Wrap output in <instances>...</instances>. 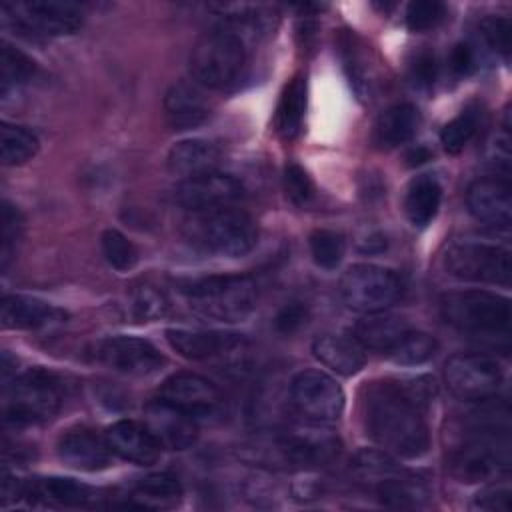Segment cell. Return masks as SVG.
I'll use <instances>...</instances> for the list:
<instances>
[{"instance_id":"cell-1","label":"cell","mask_w":512,"mask_h":512,"mask_svg":"<svg viewBox=\"0 0 512 512\" xmlns=\"http://www.w3.org/2000/svg\"><path fill=\"white\" fill-rule=\"evenodd\" d=\"M362 414L368 434L388 452L402 458H418L430 446L424 408L412 400L398 380H382L366 386Z\"/></svg>"},{"instance_id":"cell-2","label":"cell","mask_w":512,"mask_h":512,"mask_svg":"<svg viewBox=\"0 0 512 512\" xmlns=\"http://www.w3.org/2000/svg\"><path fill=\"white\" fill-rule=\"evenodd\" d=\"M340 450L338 440L318 428H286L254 436L244 456L260 466L304 470L328 464Z\"/></svg>"},{"instance_id":"cell-3","label":"cell","mask_w":512,"mask_h":512,"mask_svg":"<svg viewBox=\"0 0 512 512\" xmlns=\"http://www.w3.org/2000/svg\"><path fill=\"white\" fill-rule=\"evenodd\" d=\"M184 236L190 244L206 252L238 258L256 246L258 228L246 212L222 206L192 212L184 224Z\"/></svg>"},{"instance_id":"cell-4","label":"cell","mask_w":512,"mask_h":512,"mask_svg":"<svg viewBox=\"0 0 512 512\" xmlns=\"http://www.w3.org/2000/svg\"><path fill=\"white\" fill-rule=\"evenodd\" d=\"M190 308L210 320L240 322L258 302V286L246 274H218L188 282L182 288Z\"/></svg>"},{"instance_id":"cell-5","label":"cell","mask_w":512,"mask_h":512,"mask_svg":"<svg viewBox=\"0 0 512 512\" xmlns=\"http://www.w3.org/2000/svg\"><path fill=\"white\" fill-rule=\"evenodd\" d=\"M444 322L474 336H508L510 300L486 290H456L440 298Z\"/></svg>"},{"instance_id":"cell-6","label":"cell","mask_w":512,"mask_h":512,"mask_svg":"<svg viewBox=\"0 0 512 512\" xmlns=\"http://www.w3.org/2000/svg\"><path fill=\"white\" fill-rule=\"evenodd\" d=\"M62 406V386L46 370L34 368L4 386L2 412L6 424L34 426L56 416Z\"/></svg>"},{"instance_id":"cell-7","label":"cell","mask_w":512,"mask_h":512,"mask_svg":"<svg viewBox=\"0 0 512 512\" xmlns=\"http://www.w3.org/2000/svg\"><path fill=\"white\" fill-rule=\"evenodd\" d=\"M246 66V46L240 34L220 28L204 34L190 52V74L212 90L232 86Z\"/></svg>"},{"instance_id":"cell-8","label":"cell","mask_w":512,"mask_h":512,"mask_svg":"<svg viewBox=\"0 0 512 512\" xmlns=\"http://www.w3.org/2000/svg\"><path fill=\"white\" fill-rule=\"evenodd\" d=\"M506 428L476 424L472 436L448 456V470L458 482L474 484L502 474L510 464Z\"/></svg>"},{"instance_id":"cell-9","label":"cell","mask_w":512,"mask_h":512,"mask_svg":"<svg viewBox=\"0 0 512 512\" xmlns=\"http://www.w3.org/2000/svg\"><path fill=\"white\" fill-rule=\"evenodd\" d=\"M4 20L26 38H58L80 30L84 8L70 0H18L2 4Z\"/></svg>"},{"instance_id":"cell-10","label":"cell","mask_w":512,"mask_h":512,"mask_svg":"<svg viewBox=\"0 0 512 512\" xmlns=\"http://www.w3.org/2000/svg\"><path fill=\"white\" fill-rule=\"evenodd\" d=\"M444 268L450 276L466 282L510 284V252L496 244L458 242L444 254Z\"/></svg>"},{"instance_id":"cell-11","label":"cell","mask_w":512,"mask_h":512,"mask_svg":"<svg viewBox=\"0 0 512 512\" xmlns=\"http://www.w3.org/2000/svg\"><path fill=\"white\" fill-rule=\"evenodd\" d=\"M398 294V276L378 264H354L340 278V296L356 312H382L396 302Z\"/></svg>"},{"instance_id":"cell-12","label":"cell","mask_w":512,"mask_h":512,"mask_svg":"<svg viewBox=\"0 0 512 512\" xmlns=\"http://www.w3.org/2000/svg\"><path fill=\"white\" fill-rule=\"evenodd\" d=\"M290 400L300 416L316 424L336 422L344 410L340 384L320 370H302L290 382Z\"/></svg>"},{"instance_id":"cell-13","label":"cell","mask_w":512,"mask_h":512,"mask_svg":"<svg viewBox=\"0 0 512 512\" xmlns=\"http://www.w3.org/2000/svg\"><path fill=\"white\" fill-rule=\"evenodd\" d=\"M444 380L448 390L466 402H486L502 384L498 362L484 354H454L446 360Z\"/></svg>"},{"instance_id":"cell-14","label":"cell","mask_w":512,"mask_h":512,"mask_svg":"<svg viewBox=\"0 0 512 512\" xmlns=\"http://www.w3.org/2000/svg\"><path fill=\"white\" fill-rule=\"evenodd\" d=\"M94 354L104 366L130 376H150L166 362L152 342L136 336L104 338L96 344Z\"/></svg>"},{"instance_id":"cell-15","label":"cell","mask_w":512,"mask_h":512,"mask_svg":"<svg viewBox=\"0 0 512 512\" xmlns=\"http://www.w3.org/2000/svg\"><path fill=\"white\" fill-rule=\"evenodd\" d=\"M242 196L244 186L234 176L218 170L184 178L174 190V200L188 212L232 206Z\"/></svg>"},{"instance_id":"cell-16","label":"cell","mask_w":512,"mask_h":512,"mask_svg":"<svg viewBox=\"0 0 512 512\" xmlns=\"http://www.w3.org/2000/svg\"><path fill=\"white\" fill-rule=\"evenodd\" d=\"M164 402L190 414L192 418H208L220 406V394L216 386L200 374L178 372L164 380L160 396Z\"/></svg>"},{"instance_id":"cell-17","label":"cell","mask_w":512,"mask_h":512,"mask_svg":"<svg viewBox=\"0 0 512 512\" xmlns=\"http://www.w3.org/2000/svg\"><path fill=\"white\" fill-rule=\"evenodd\" d=\"M144 424L154 438L170 450H184L196 442L198 426L196 418L178 410L176 406L156 398L144 408Z\"/></svg>"},{"instance_id":"cell-18","label":"cell","mask_w":512,"mask_h":512,"mask_svg":"<svg viewBox=\"0 0 512 512\" xmlns=\"http://www.w3.org/2000/svg\"><path fill=\"white\" fill-rule=\"evenodd\" d=\"M168 344L188 360H210L226 354H234L244 348L242 334L220 330H166Z\"/></svg>"},{"instance_id":"cell-19","label":"cell","mask_w":512,"mask_h":512,"mask_svg":"<svg viewBox=\"0 0 512 512\" xmlns=\"http://www.w3.org/2000/svg\"><path fill=\"white\" fill-rule=\"evenodd\" d=\"M112 454L138 466H152L162 456V444L154 438L146 424L134 420H120L108 426L104 434Z\"/></svg>"},{"instance_id":"cell-20","label":"cell","mask_w":512,"mask_h":512,"mask_svg":"<svg viewBox=\"0 0 512 512\" xmlns=\"http://www.w3.org/2000/svg\"><path fill=\"white\" fill-rule=\"evenodd\" d=\"M470 214L490 226L508 228L512 220L510 186L498 178H480L470 184L466 192Z\"/></svg>"},{"instance_id":"cell-21","label":"cell","mask_w":512,"mask_h":512,"mask_svg":"<svg viewBox=\"0 0 512 512\" xmlns=\"http://www.w3.org/2000/svg\"><path fill=\"white\" fill-rule=\"evenodd\" d=\"M60 460L76 470L96 472L110 466L112 450L106 438H100L88 428H72L58 438L56 444Z\"/></svg>"},{"instance_id":"cell-22","label":"cell","mask_w":512,"mask_h":512,"mask_svg":"<svg viewBox=\"0 0 512 512\" xmlns=\"http://www.w3.org/2000/svg\"><path fill=\"white\" fill-rule=\"evenodd\" d=\"M64 318V310L34 296L6 294L0 304L2 326L10 330H38L62 322Z\"/></svg>"},{"instance_id":"cell-23","label":"cell","mask_w":512,"mask_h":512,"mask_svg":"<svg viewBox=\"0 0 512 512\" xmlns=\"http://www.w3.org/2000/svg\"><path fill=\"white\" fill-rule=\"evenodd\" d=\"M164 116L174 130H190L208 120L210 106L196 86L176 82L164 96Z\"/></svg>"},{"instance_id":"cell-24","label":"cell","mask_w":512,"mask_h":512,"mask_svg":"<svg viewBox=\"0 0 512 512\" xmlns=\"http://www.w3.org/2000/svg\"><path fill=\"white\" fill-rule=\"evenodd\" d=\"M222 150L216 142L204 138H190L176 142L166 158L168 170L176 176H198L216 170Z\"/></svg>"},{"instance_id":"cell-25","label":"cell","mask_w":512,"mask_h":512,"mask_svg":"<svg viewBox=\"0 0 512 512\" xmlns=\"http://www.w3.org/2000/svg\"><path fill=\"white\" fill-rule=\"evenodd\" d=\"M32 502L64 508L90 506L94 502V490L72 478H38L24 482V494Z\"/></svg>"},{"instance_id":"cell-26","label":"cell","mask_w":512,"mask_h":512,"mask_svg":"<svg viewBox=\"0 0 512 512\" xmlns=\"http://www.w3.org/2000/svg\"><path fill=\"white\" fill-rule=\"evenodd\" d=\"M312 354L330 370L340 376H352L366 364L364 348L352 338L342 334H322L312 342Z\"/></svg>"},{"instance_id":"cell-27","label":"cell","mask_w":512,"mask_h":512,"mask_svg":"<svg viewBox=\"0 0 512 512\" xmlns=\"http://www.w3.org/2000/svg\"><path fill=\"white\" fill-rule=\"evenodd\" d=\"M410 330L408 322L400 316L382 312H370L360 318L352 330V338L364 350L390 352L394 344Z\"/></svg>"},{"instance_id":"cell-28","label":"cell","mask_w":512,"mask_h":512,"mask_svg":"<svg viewBox=\"0 0 512 512\" xmlns=\"http://www.w3.org/2000/svg\"><path fill=\"white\" fill-rule=\"evenodd\" d=\"M420 124V114L412 104H394L384 110L374 126V140L380 148H396L412 140Z\"/></svg>"},{"instance_id":"cell-29","label":"cell","mask_w":512,"mask_h":512,"mask_svg":"<svg viewBox=\"0 0 512 512\" xmlns=\"http://www.w3.org/2000/svg\"><path fill=\"white\" fill-rule=\"evenodd\" d=\"M182 498V486L178 478L170 472H158L142 478L134 490L130 500L138 508H150V510H162L172 508Z\"/></svg>"},{"instance_id":"cell-30","label":"cell","mask_w":512,"mask_h":512,"mask_svg":"<svg viewBox=\"0 0 512 512\" xmlns=\"http://www.w3.org/2000/svg\"><path fill=\"white\" fill-rule=\"evenodd\" d=\"M440 200H442V188L438 180L424 174L410 182L404 198V212L414 226L422 228L434 220L440 208Z\"/></svg>"},{"instance_id":"cell-31","label":"cell","mask_w":512,"mask_h":512,"mask_svg":"<svg viewBox=\"0 0 512 512\" xmlns=\"http://www.w3.org/2000/svg\"><path fill=\"white\" fill-rule=\"evenodd\" d=\"M306 112V80L302 76H294L280 96L274 126L276 132L284 140H294L300 134L302 120Z\"/></svg>"},{"instance_id":"cell-32","label":"cell","mask_w":512,"mask_h":512,"mask_svg":"<svg viewBox=\"0 0 512 512\" xmlns=\"http://www.w3.org/2000/svg\"><path fill=\"white\" fill-rule=\"evenodd\" d=\"M374 488L378 500L390 508H418L428 498L426 486L418 478L400 474V470L376 482Z\"/></svg>"},{"instance_id":"cell-33","label":"cell","mask_w":512,"mask_h":512,"mask_svg":"<svg viewBox=\"0 0 512 512\" xmlns=\"http://www.w3.org/2000/svg\"><path fill=\"white\" fill-rule=\"evenodd\" d=\"M40 140L24 126L2 122L0 126V154L4 166H20L36 156Z\"/></svg>"},{"instance_id":"cell-34","label":"cell","mask_w":512,"mask_h":512,"mask_svg":"<svg viewBox=\"0 0 512 512\" xmlns=\"http://www.w3.org/2000/svg\"><path fill=\"white\" fill-rule=\"evenodd\" d=\"M36 72V64L18 48L2 42L0 50V90L2 96L8 98L10 92H16L22 84H26Z\"/></svg>"},{"instance_id":"cell-35","label":"cell","mask_w":512,"mask_h":512,"mask_svg":"<svg viewBox=\"0 0 512 512\" xmlns=\"http://www.w3.org/2000/svg\"><path fill=\"white\" fill-rule=\"evenodd\" d=\"M438 352V342L434 336L420 332V330H408L388 354V358L394 364L400 366H418L428 362Z\"/></svg>"},{"instance_id":"cell-36","label":"cell","mask_w":512,"mask_h":512,"mask_svg":"<svg viewBox=\"0 0 512 512\" xmlns=\"http://www.w3.org/2000/svg\"><path fill=\"white\" fill-rule=\"evenodd\" d=\"M480 110L466 108L456 118H452L440 132V142L446 152L458 154L466 148V144L478 134L480 130Z\"/></svg>"},{"instance_id":"cell-37","label":"cell","mask_w":512,"mask_h":512,"mask_svg":"<svg viewBox=\"0 0 512 512\" xmlns=\"http://www.w3.org/2000/svg\"><path fill=\"white\" fill-rule=\"evenodd\" d=\"M352 472L358 480L376 484V482L384 480L386 476H392L394 472H398V464L384 450L362 448L352 458Z\"/></svg>"},{"instance_id":"cell-38","label":"cell","mask_w":512,"mask_h":512,"mask_svg":"<svg viewBox=\"0 0 512 512\" xmlns=\"http://www.w3.org/2000/svg\"><path fill=\"white\" fill-rule=\"evenodd\" d=\"M346 252V240L340 232L334 230H314L310 234V254L314 262L326 270H332L340 264Z\"/></svg>"},{"instance_id":"cell-39","label":"cell","mask_w":512,"mask_h":512,"mask_svg":"<svg viewBox=\"0 0 512 512\" xmlns=\"http://www.w3.org/2000/svg\"><path fill=\"white\" fill-rule=\"evenodd\" d=\"M100 246L106 262L120 272L132 270L138 264L136 246L118 230H112V228L104 230L100 238Z\"/></svg>"},{"instance_id":"cell-40","label":"cell","mask_w":512,"mask_h":512,"mask_svg":"<svg viewBox=\"0 0 512 512\" xmlns=\"http://www.w3.org/2000/svg\"><path fill=\"white\" fill-rule=\"evenodd\" d=\"M446 16V6L438 0H416L406 8V24L412 32H424L438 26Z\"/></svg>"},{"instance_id":"cell-41","label":"cell","mask_w":512,"mask_h":512,"mask_svg":"<svg viewBox=\"0 0 512 512\" xmlns=\"http://www.w3.org/2000/svg\"><path fill=\"white\" fill-rule=\"evenodd\" d=\"M480 36L484 44L500 54L504 60L510 56V36H512V26L508 18L502 16H488L480 22Z\"/></svg>"},{"instance_id":"cell-42","label":"cell","mask_w":512,"mask_h":512,"mask_svg":"<svg viewBox=\"0 0 512 512\" xmlns=\"http://www.w3.org/2000/svg\"><path fill=\"white\" fill-rule=\"evenodd\" d=\"M168 310V302L162 292L152 286H140L132 292V314L138 320L150 322L164 316Z\"/></svg>"},{"instance_id":"cell-43","label":"cell","mask_w":512,"mask_h":512,"mask_svg":"<svg viewBox=\"0 0 512 512\" xmlns=\"http://www.w3.org/2000/svg\"><path fill=\"white\" fill-rule=\"evenodd\" d=\"M284 188L288 198L298 206H306L314 198V184L310 176L294 162L284 168Z\"/></svg>"},{"instance_id":"cell-44","label":"cell","mask_w":512,"mask_h":512,"mask_svg":"<svg viewBox=\"0 0 512 512\" xmlns=\"http://www.w3.org/2000/svg\"><path fill=\"white\" fill-rule=\"evenodd\" d=\"M0 226H2V234H0V240H2V268L8 266L10 258H12V252L16 248V240L20 236V228H22V220H20V212L10 204V202H4L2 204V216H0Z\"/></svg>"},{"instance_id":"cell-45","label":"cell","mask_w":512,"mask_h":512,"mask_svg":"<svg viewBox=\"0 0 512 512\" xmlns=\"http://www.w3.org/2000/svg\"><path fill=\"white\" fill-rule=\"evenodd\" d=\"M308 320V308L304 302H288L284 304L276 318H274V328L284 334V336H290L294 332H298Z\"/></svg>"},{"instance_id":"cell-46","label":"cell","mask_w":512,"mask_h":512,"mask_svg":"<svg viewBox=\"0 0 512 512\" xmlns=\"http://www.w3.org/2000/svg\"><path fill=\"white\" fill-rule=\"evenodd\" d=\"M436 74H438V64L434 54L428 50L418 52L410 64V78L414 80V84L420 88H430L436 80Z\"/></svg>"},{"instance_id":"cell-47","label":"cell","mask_w":512,"mask_h":512,"mask_svg":"<svg viewBox=\"0 0 512 512\" xmlns=\"http://www.w3.org/2000/svg\"><path fill=\"white\" fill-rule=\"evenodd\" d=\"M450 70L458 76H470L478 68V52L470 42H458L448 58Z\"/></svg>"},{"instance_id":"cell-48","label":"cell","mask_w":512,"mask_h":512,"mask_svg":"<svg viewBox=\"0 0 512 512\" xmlns=\"http://www.w3.org/2000/svg\"><path fill=\"white\" fill-rule=\"evenodd\" d=\"M472 508L488 510V512H508L510 510V490L490 486L476 494Z\"/></svg>"},{"instance_id":"cell-49","label":"cell","mask_w":512,"mask_h":512,"mask_svg":"<svg viewBox=\"0 0 512 512\" xmlns=\"http://www.w3.org/2000/svg\"><path fill=\"white\" fill-rule=\"evenodd\" d=\"M410 164H420V162H424V160H428L430 158V154L426 152V150H422V148H418L416 152H412L410 156Z\"/></svg>"}]
</instances>
